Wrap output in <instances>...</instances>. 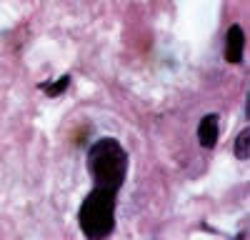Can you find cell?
I'll list each match as a JSON object with an SVG mask.
<instances>
[{"instance_id": "5b68a950", "label": "cell", "mask_w": 250, "mask_h": 240, "mask_svg": "<svg viewBox=\"0 0 250 240\" xmlns=\"http://www.w3.org/2000/svg\"><path fill=\"white\" fill-rule=\"evenodd\" d=\"M233 153H235V158H238V160H248V158H250V130H248V128L235 138Z\"/></svg>"}, {"instance_id": "8992f818", "label": "cell", "mask_w": 250, "mask_h": 240, "mask_svg": "<svg viewBox=\"0 0 250 240\" xmlns=\"http://www.w3.org/2000/svg\"><path fill=\"white\" fill-rule=\"evenodd\" d=\"M68 85H70V75H62L58 83H40V88H43L50 98H55V95H60V93H65Z\"/></svg>"}, {"instance_id": "6da1fadb", "label": "cell", "mask_w": 250, "mask_h": 240, "mask_svg": "<svg viewBox=\"0 0 250 240\" xmlns=\"http://www.w3.org/2000/svg\"><path fill=\"white\" fill-rule=\"evenodd\" d=\"M88 170L95 180V188L118 193L128 175V153L115 138H100L88 150Z\"/></svg>"}, {"instance_id": "3957f363", "label": "cell", "mask_w": 250, "mask_h": 240, "mask_svg": "<svg viewBox=\"0 0 250 240\" xmlns=\"http://www.w3.org/2000/svg\"><path fill=\"white\" fill-rule=\"evenodd\" d=\"M243 45H245V35L240 25H230L225 35V60L228 63H240L243 60Z\"/></svg>"}, {"instance_id": "7a4b0ae2", "label": "cell", "mask_w": 250, "mask_h": 240, "mask_svg": "<svg viewBox=\"0 0 250 240\" xmlns=\"http://www.w3.org/2000/svg\"><path fill=\"white\" fill-rule=\"evenodd\" d=\"M78 223H80L83 235L90 240L108 238L115 228V193L95 188L83 200L80 213H78Z\"/></svg>"}, {"instance_id": "277c9868", "label": "cell", "mask_w": 250, "mask_h": 240, "mask_svg": "<svg viewBox=\"0 0 250 240\" xmlns=\"http://www.w3.org/2000/svg\"><path fill=\"white\" fill-rule=\"evenodd\" d=\"M218 115H205L200 120V125H198V140H200V145L203 148H215L218 143V135H220V123H218Z\"/></svg>"}]
</instances>
